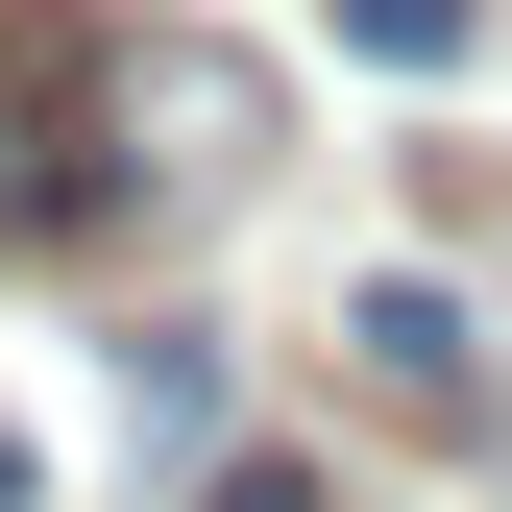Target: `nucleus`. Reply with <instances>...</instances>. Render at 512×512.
<instances>
[{
    "instance_id": "nucleus-4",
    "label": "nucleus",
    "mask_w": 512,
    "mask_h": 512,
    "mask_svg": "<svg viewBox=\"0 0 512 512\" xmlns=\"http://www.w3.org/2000/svg\"><path fill=\"white\" fill-rule=\"evenodd\" d=\"M122 415H147L171 464H196V439H220V342H196V317H147V342H122Z\"/></svg>"
},
{
    "instance_id": "nucleus-5",
    "label": "nucleus",
    "mask_w": 512,
    "mask_h": 512,
    "mask_svg": "<svg viewBox=\"0 0 512 512\" xmlns=\"http://www.w3.org/2000/svg\"><path fill=\"white\" fill-rule=\"evenodd\" d=\"M464 25H488V0H342V49H366V74H464Z\"/></svg>"
},
{
    "instance_id": "nucleus-3",
    "label": "nucleus",
    "mask_w": 512,
    "mask_h": 512,
    "mask_svg": "<svg viewBox=\"0 0 512 512\" xmlns=\"http://www.w3.org/2000/svg\"><path fill=\"white\" fill-rule=\"evenodd\" d=\"M342 366H366L391 415H488V342H464L439 269H366V293H342Z\"/></svg>"
},
{
    "instance_id": "nucleus-6",
    "label": "nucleus",
    "mask_w": 512,
    "mask_h": 512,
    "mask_svg": "<svg viewBox=\"0 0 512 512\" xmlns=\"http://www.w3.org/2000/svg\"><path fill=\"white\" fill-rule=\"evenodd\" d=\"M196 512H317V488H293V464H196Z\"/></svg>"
},
{
    "instance_id": "nucleus-2",
    "label": "nucleus",
    "mask_w": 512,
    "mask_h": 512,
    "mask_svg": "<svg viewBox=\"0 0 512 512\" xmlns=\"http://www.w3.org/2000/svg\"><path fill=\"white\" fill-rule=\"evenodd\" d=\"M122 171H147V220L269 196V74H244L220 25H122Z\"/></svg>"
},
{
    "instance_id": "nucleus-1",
    "label": "nucleus",
    "mask_w": 512,
    "mask_h": 512,
    "mask_svg": "<svg viewBox=\"0 0 512 512\" xmlns=\"http://www.w3.org/2000/svg\"><path fill=\"white\" fill-rule=\"evenodd\" d=\"M147 220L122 171V0H0V269H74Z\"/></svg>"
}]
</instances>
